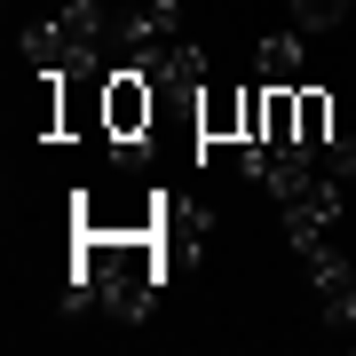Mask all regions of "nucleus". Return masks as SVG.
Here are the masks:
<instances>
[{"instance_id":"obj_4","label":"nucleus","mask_w":356,"mask_h":356,"mask_svg":"<svg viewBox=\"0 0 356 356\" xmlns=\"http://www.w3.org/2000/svg\"><path fill=\"white\" fill-rule=\"evenodd\" d=\"M135 72L151 79V88H198V79H206V48H191V40H166V48H151Z\"/></svg>"},{"instance_id":"obj_7","label":"nucleus","mask_w":356,"mask_h":356,"mask_svg":"<svg viewBox=\"0 0 356 356\" xmlns=\"http://www.w3.org/2000/svg\"><path fill=\"white\" fill-rule=\"evenodd\" d=\"M325 143H332V103H325L317 88H301V151L325 159Z\"/></svg>"},{"instance_id":"obj_5","label":"nucleus","mask_w":356,"mask_h":356,"mask_svg":"<svg viewBox=\"0 0 356 356\" xmlns=\"http://www.w3.org/2000/svg\"><path fill=\"white\" fill-rule=\"evenodd\" d=\"M301 40L309 32H269L261 48H254V72L269 79V88H293V79H301Z\"/></svg>"},{"instance_id":"obj_6","label":"nucleus","mask_w":356,"mask_h":356,"mask_svg":"<svg viewBox=\"0 0 356 356\" xmlns=\"http://www.w3.org/2000/svg\"><path fill=\"white\" fill-rule=\"evenodd\" d=\"M285 16H293V32H332L356 16V0H285Z\"/></svg>"},{"instance_id":"obj_1","label":"nucleus","mask_w":356,"mask_h":356,"mask_svg":"<svg viewBox=\"0 0 356 356\" xmlns=\"http://www.w3.org/2000/svg\"><path fill=\"white\" fill-rule=\"evenodd\" d=\"M159 293V245L151 238H111V229H88L79 238V277L64 293V309H103V317L135 325Z\"/></svg>"},{"instance_id":"obj_2","label":"nucleus","mask_w":356,"mask_h":356,"mask_svg":"<svg viewBox=\"0 0 356 356\" xmlns=\"http://www.w3.org/2000/svg\"><path fill=\"white\" fill-rule=\"evenodd\" d=\"M166 40H182V0H151L143 16H119V48H127V64H143L151 48Z\"/></svg>"},{"instance_id":"obj_3","label":"nucleus","mask_w":356,"mask_h":356,"mask_svg":"<svg viewBox=\"0 0 356 356\" xmlns=\"http://www.w3.org/2000/svg\"><path fill=\"white\" fill-rule=\"evenodd\" d=\"M103 119H111V135H135L143 119H151V79H143L135 64H119L111 79H103Z\"/></svg>"},{"instance_id":"obj_8","label":"nucleus","mask_w":356,"mask_h":356,"mask_svg":"<svg viewBox=\"0 0 356 356\" xmlns=\"http://www.w3.org/2000/svg\"><path fill=\"white\" fill-rule=\"evenodd\" d=\"M325 166H332L341 182H356V135H332V143H325Z\"/></svg>"}]
</instances>
